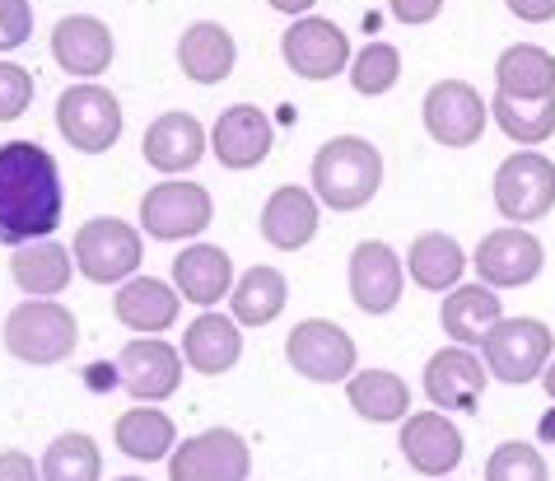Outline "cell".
<instances>
[{
	"instance_id": "cell-1",
	"label": "cell",
	"mask_w": 555,
	"mask_h": 481,
	"mask_svg": "<svg viewBox=\"0 0 555 481\" xmlns=\"http://www.w3.org/2000/svg\"><path fill=\"white\" fill-rule=\"evenodd\" d=\"M61 211H66V188L52 154L34 141L0 145V243L24 248L52 239Z\"/></svg>"
},
{
	"instance_id": "cell-2",
	"label": "cell",
	"mask_w": 555,
	"mask_h": 481,
	"mask_svg": "<svg viewBox=\"0 0 555 481\" xmlns=\"http://www.w3.org/2000/svg\"><path fill=\"white\" fill-rule=\"evenodd\" d=\"M383 188V154L364 136H332L313 154V197L327 211H360Z\"/></svg>"
},
{
	"instance_id": "cell-3",
	"label": "cell",
	"mask_w": 555,
	"mask_h": 481,
	"mask_svg": "<svg viewBox=\"0 0 555 481\" xmlns=\"http://www.w3.org/2000/svg\"><path fill=\"white\" fill-rule=\"evenodd\" d=\"M75 341H80V322L66 304L56 300H24L5 318V351L24 365H61L70 360Z\"/></svg>"
},
{
	"instance_id": "cell-4",
	"label": "cell",
	"mask_w": 555,
	"mask_h": 481,
	"mask_svg": "<svg viewBox=\"0 0 555 481\" xmlns=\"http://www.w3.org/2000/svg\"><path fill=\"white\" fill-rule=\"evenodd\" d=\"M75 271L94 286H127L135 267L145 257V243H141V229L127 225V220H113V215H99L75 229Z\"/></svg>"
},
{
	"instance_id": "cell-5",
	"label": "cell",
	"mask_w": 555,
	"mask_h": 481,
	"mask_svg": "<svg viewBox=\"0 0 555 481\" xmlns=\"http://www.w3.org/2000/svg\"><path fill=\"white\" fill-rule=\"evenodd\" d=\"M551 328L542 318H500L495 332L481 341L486 369L500 383H532L542 379V369L551 365Z\"/></svg>"
},
{
	"instance_id": "cell-6",
	"label": "cell",
	"mask_w": 555,
	"mask_h": 481,
	"mask_svg": "<svg viewBox=\"0 0 555 481\" xmlns=\"http://www.w3.org/2000/svg\"><path fill=\"white\" fill-rule=\"evenodd\" d=\"M56 131L66 136L75 150L85 154H103L117 145L121 136V103L113 99V89H103L94 80L70 85L56 99Z\"/></svg>"
},
{
	"instance_id": "cell-7",
	"label": "cell",
	"mask_w": 555,
	"mask_h": 481,
	"mask_svg": "<svg viewBox=\"0 0 555 481\" xmlns=\"http://www.w3.org/2000/svg\"><path fill=\"white\" fill-rule=\"evenodd\" d=\"M555 206V164L542 150H518L495 168V211L514 225L542 220Z\"/></svg>"
},
{
	"instance_id": "cell-8",
	"label": "cell",
	"mask_w": 555,
	"mask_h": 481,
	"mask_svg": "<svg viewBox=\"0 0 555 481\" xmlns=\"http://www.w3.org/2000/svg\"><path fill=\"white\" fill-rule=\"evenodd\" d=\"M285 360L313 383H346L354 375L360 351H354V341L341 322L304 318V322H295V332L285 337Z\"/></svg>"
},
{
	"instance_id": "cell-9",
	"label": "cell",
	"mask_w": 555,
	"mask_h": 481,
	"mask_svg": "<svg viewBox=\"0 0 555 481\" xmlns=\"http://www.w3.org/2000/svg\"><path fill=\"white\" fill-rule=\"evenodd\" d=\"M215 220V201L202 182H154L141 197V229L159 243L196 239Z\"/></svg>"
},
{
	"instance_id": "cell-10",
	"label": "cell",
	"mask_w": 555,
	"mask_h": 481,
	"mask_svg": "<svg viewBox=\"0 0 555 481\" xmlns=\"http://www.w3.org/2000/svg\"><path fill=\"white\" fill-rule=\"evenodd\" d=\"M481 286L490 290H514V286H528L542 276L546 267V248L532 229L522 225H504V229H490V235L476 243V257H472Z\"/></svg>"
},
{
	"instance_id": "cell-11",
	"label": "cell",
	"mask_w": 555,
	"mask_h": 481,
	"mask_svg": "<svg viewBox=\"0 0 555 481\" xmlns=\"http://www.w3.org/2000/svg\"><path fill=\"white\" fill-rule=\"evenodd\" d=\"M253 454L238 430H202L168 458V481H248Z\"/></svg>"
},
{
	"instance_id": "cell-12",
	"label": "cell",
	"mask_w": 555,
	"mask_h": 481,
	"mask_svg": "<svg viewBox=\"0 0 555 481\" xmlns=\"http://www.w3.org/2000/svg\"><path fill=\"white\" fill-rule=\"evenodd\" d=\"M425 131L429 141L449 145V150H467L481 141L486 122H490V103L476 94L467 80H439L425 94Z\"/></svg>"
},
{
	"instance_id": "cell-13",
	"label": "cell",
	"mask_w": 555,
	"mask_h": 481,
	"mask_svg": "<svg viewBox=\"0 0 555 481\" xmlns=\"http://www.w3.org/2000/svg\"><path fill=\"white\" fill-rule=\"evenodd\" d=\"M281 56H285L289 71L304 75V80H332V75L350 71V38L341 34V24L304 14V20H295L285 28Z\"/></svg>"
},
{
	"instance_id": "cell-14",
	"label": "cell",
	"mask_w": 555,
	"mask_h": 481,
	"mask_svg": "<svg viewBox=\"0 0 555 481\" xmlns=\"http://www.w3.org/2000/svg\"><path fill=\"white\" fill-rule=\"evenodd\" d=\"M117 383L145 407L168 402L182 383V355L164 337H135L117 355Z\"/></svg>"
},
{
	"instance_id": "cell-15",
	"label": "cell",
	"mask_w": 555,
	"mask_h": 481,
	"mask_svg": "<svg viewBox=\"0 0 555 481\" xmlns=\"http://www.w3.org/2000/svg\"><path fill=\"white\" fill-rule=\"evenodd\" d=\"M406 267L383 239H364L350 253V300L360 304V314H392L402 304Z\"/></svg>"
},
{
	"instance_id": "cell-16",
	"label": "cell",
	"mask_w": 555,
	"mask_h": 481,
	"mask_svg": "<svg viewBox=\"0 0 555 481\" xmlns=\"http://www.w3.org/2000/svg\"><path fill=\"white\" fill-rule=\"evenodd\" d=\"M271 145H275V127H271V117L261 113V107H253V103L224 107L220 122L210 127L215 160H220L224 168H234V174H243V168H257L271 154Z\"/></svg>"
},
{
	"instance_id": "cell-17",
	"label": "cell",
	"mask_w": 555,
	"mask_h": 481,
	"mask_svg": "<svg viewBox=\"0 0 555 481\" xmlns=\"http://www.w3.org/2000/svg\"><path fill=\"white\" fill-rule=\"evenodd\" d=\"M486 379H490V369L476 360L467 346H449V351L429 355L425 397L443 412H476L481 407V393H486Z\"/></svg>"
},
{
	"instance_id": "cell-18",
	"label": "cell",
	"mask_w": 555,
	"mask_h": 481,
	"mask_svg": "<svg viewBox=\"0 0 555 481\" xmlns=\"http://www.w3.org/2000/svg\"><path fill=\"white\" fill-rule=\"evenodd\" d=\"M113 28H107L103 20H94V14H66L56 28H52V56L61 71L80 75V80H94V75H103L107 66H113Z\"/></svg>"
},
{
	"instance_id": "cell-19",
	"label": "cell",
	"mask_w": 555,
	"mask_h": 481,
	"mask_svg": "<svg viewBox=\"0 0 555 481\" xmlns=\"http://www.w3.org/2000/svg\"><path fill=\"white\" fill-rule=\"evenodd\" d=\"M397 444L421 477H449L462 463V434L443 412H411Z\"/></svg>"
},
{
	"instance_id": "cell-20",
	"label": "cell",
	"mask_w": 555,
	"mask_h": 481,
	"mask_svg": "<svg viewBox=\"0 0 555 481\" xmlns=\"http://www.w3.org/2000/svg\"><path fill=\"white\" fill-rule=\"evenodd\" d=\"M206 150H210V136H206V127L192 113L154 117L150 131H145V141H141L145 164L159 168V174H188V168L202 164Z\"/></svg>"
},
{
	"instance_id": "cell-21",
	"label": "cell",
	"mask_w": 555,
	"mask_h": 481,
	"mask_svg": "<svg viewBox=\"0 0 555 481\" xmlns=\"http://www.w3.org/2000/svg\"><path fill=\"white\" fill-rule=\"evenodd\" d=\"M322 225V201L308 188H275L261 206V239L281 253H295V248L313 243Z\"/></svg>"
},
{
	"instance_id": "cell-22",
	"label": "cell",
	"mask_w": 555,
	"mask_h": 481,
	"mask_svg": "<svg viewBox=\"0 0 555 481\" xmlns=\"http://www.w3.org/2000/svg\"><path fill=\"white\" fill-rule=\"evenodd\" d=\"M178 308H182V294L159 281V276H131L127 286H117L113 294V314L121 328L131 332H168L178 322Z\"/></svg>"
},
{
	"instance_id": "cell-23",
	"label": "cell",
	"mask_w": 555,
	"mask_h": 481,
	"mask_svg": "<svg viewBox=\"0 0 555 481\" xmlns=\"http://www.w3.org/2000/svg\"><path fill=\"white\" fill-rule=\"evenodd\" d=\"M173 290L182 294V300L215 308L229 290H234V262H229V253L215 248V243L182 248V253L173 257Z\"/></svg>"
},
{
	"instance_id": "cell-24",
	"label": "cell",
	"mask_w": 555,
	"mask_h": 481,
	"mask_svg": "<svg viewBox=\"0 0 555 481\" xmlns=\"http://www.w3.org/2000/svg\"><path fill=\"white\" fill-rule=\"evenodd\" d=\"M234 61H238V48H234V34L215 20H202L192 24L188 34L178 42V66L188 75L192 85H220L234 75Z\"/></svg>"
},
{
	"instance_id": "cell-25",
	"label": "cell",
	"mask_w": 555,
	"mask_h": 481,
	"mask_svg": "<svg viewBox=\"0 0 555 481\" xmlns=\"http://www.w3.org/2000/svg\"><path fill=\"white\" fill-rule=\"evenodd\" d=\"M243 355V332L234 318L206 308L202 318H192V328L182 332V360H188L196 375H224L234 369Z\"/></svg>"
},
{
	"instance_id": "cell-26",
	"label": "cell",
	"mask_w": 555,
	"mask_h": 481,
	"mask_svg": "<svg viewBox=\"0 0 555 481\" xmlns=\"http://www.w3.org/2000/svg\"><path fill=\"white\" fill-rule=\"evenodd\" d=\"M70 271H75V253L56 239L24 243V248H14V257H10L14 286H20L24 294H34V300H52V294H61L70 286Z\"/></svg>"
},
{
	"instance_id": "cell-27",
	"label": "cell",
	"mask_w": 555,
	"mask_h": 481,
	"mask_svg": "<svg viewBox=\"0 0 555 481\" xmlns=\"http://www.w3.org/2000/svg\"><path fill=\"white\" fill-rule=\"evenodd\" d=\"M504 318V304H500V294L490 290V286H457L449 290V300H443L439 308V322H443V332H449L457 346H481V341L495 332V322Z\"/></svg>"
},
{
	"instance_id": "cell-28",
	"label": "cell",
	"mask_w": 555,
	"mask_h": 481,
	"mask_svg": "<svg viewBox=\"0 0 555 481\" xmlns=\"http://www.w3.org/2000/svg\"><path fill=\"white\" fill-rule=\"evenodd\" d=\"M495 85L504 99H528V103L555 99V56L537 48V42H514L495 61Z\"/></svg>"
},
{
	"instance_id": "cell-29",
	"label": "cell",
	"mask_w": 555,
	"mask_h": 481,
	"mask_svg": "<svg viewBox=\"0 0 555 481\" xmlns=\"http://www.w3.org/2000/svg\"><path fill=\"white\" fill-rule=\"evenodd\" d=\"M406 271L411 281L421 290H457L462 271H467V253H462V243L453 235H443V229H429V235H421L411 243L406 253Z\"/></svg>"
},
{
	"instance_id": "cell-30",
	"label": "cell",
	"mask_w": 555,
	"mask_h": 481,
	"mask_svg": "<svg viewBox=\"0 0 555 481\" xmlns=\"http://www.w3.org/2000/svg\"><path fill=\"white\" fill-rule=\"evenodd\" d=\"M346 397L364 421H378V426L406 421V407H411V388L402 375H392V369H360V375H350Z\"/></svg>"
},
{
	"instance_id": "cell-31",
	"label": "cell",
	"mask_w": 555,
	"mask_h": 481,
	"mask_svg": "<svg viewBox=\"0 0 555 481\" xmlns=\"http://www.w3.org/2000/svg\"><path fill=\"white\" fill-rule=\"evenodd\" d=\"M285 300H289V281L275 267H253L243 271L234 290H229V304H234V322L243 328H267L285 314Z\"/></svg>"
},
{
	"instance_id": "cell-32",
	"label": "cell",
	"mask_w": 555,
	"mask_h": 481,
	"mask_svg": "<svg viewBox=\"0 0 555 481\" xmlns=\"http://www.w3.org/2000/svg\"><path fill=\"white\" fill-rule=\"evenodd\" d=\"M113 440H117L121 454L135 458V463H159V458H173L178 426L168 421L159 407H131L127 416H117Z\"/></svg>"
},
{
	"instance_id": "cell-33",
	"label": "cell",
	"mask_w": 555,
	"mask_h": 481,
	"mask_svg": "<svg viewBox=\"0 0 555 481\" xmlns=\"http://www.w3.org/2000/svg\"><path fill=\"white\" fill-rule=\"evenodd\" d=\"M103 477V454L85 430L56 434L52 448L42 454V481H99Z\"/></svg>"
},
{
	"instance_id": "cell-34",
	"label": "cell",
	"mask_w": 555,
	"mask_h": 481,
	"mask_svg": "<svg viewBox=\"0 0 555 481\" xmlns=\"http://www.w3.org/2000/svg\"><path fill=\"white\" fill-rule=\"evenodd\" d=\"M490 113H495L500 131L508 141L518 145H542L555 136V99H542V103H528V99H504L495 94L490 99Z\"/></svg>"
},
{
	"instance_id": "cell-35",
	"label": "cell",
	"mask_w": 555,
	"mask_h": 481,
	"mask_svg": "<svg viewBox=\"0 0 555 481\" xmlns=\"http://www.w3.org/2000/svg\"><path fill=\"white\" fill-rule=\"evenodd\" d=\"M397 80H402V52H397L392 42H369L360 56H350V85H354V94L378 99V94H388Z\"/></svg>"
},
{
	"instance_id": "cell-36",
	"label": "cell",
	"mask_w": 555,
	"mask_h": 481,
	"mask_svg": "<svg viewBox=\"0 0 555 481\" xmlns=\"http://www.w3.org/2000/svg\"><path fill=\"white\" fill-rule=\"evenodd\" d=\"M486 481H551V472H546V458L537 454L532 444L514 440V444H500L495 454H490Z\"/></svg>"
},
{
	"instance_id": "cell-37",
	"label": "cell",
	"mask_w": 555,
	"mask_h": 481,
	"mask_svg": "<svg viewBox=\"0 0 555 481\" xmlns=\"http://www.w3.org/2000/svg\"><path fill=\"white\" fill-rule=\"evenodd\" d=\"M28 103H34V71L14 66V61H0V122L24 117Z\"/></svg>"
},
{
	"instance_id": "cell-38",
	"label": "cell",
	"mask_w": 555,
	"mask_h": 481,
	"mask_svg": "<svg viewBox=\"0 0 555 481\" xmlns=\"http://www.w3.org/2000/svg\"><path fill=\"white\" fill-rule=\"evenodd\" d=\"M34 34V0H0V52L24 48Z\"/></svg>"
},
{
	"instance_id": "cell-39",
	"label": "cell",
	"mask_w": 555,
	"mask_h": 481,
	"mask_svg": "<svg viewBox=\"0 0 555 481\" xmlns=\"http://www.w3.org/2000/svg\"><path fill=\"white\" fill-rule=\"evenodd\" d=\"M388 10H392V20L421 28V24H429V20H439L443 0H388Z\"/></svg>"
},
{
	"instance_id": "cell-40",
	"label": "cell",
	"mask_w": 555,
	"mask_h": 481,
	"mask_svg": "<svg viewBox=\"0 0 555 481\" xmlns=\"http://www.w3.org/2000/svg\"><path fill=\"white\" fill-rule=\"evenodd\" d=\"M0 481H42V468H34V458L20 454V448H5L0 454Z\"/></svg>"
},
{
	"instance_id": "cell-41",
	"label": "cell",
	"mask_w": 555,
	"mask_h": 481,
	"mask_svg": "<svg viewBox=\"0 0 555 481\" xmlns=\"http://www.w3.org/2000/svg\"><path fill=\"white\" fill-rule=\"evenodd\" d=\"M504 5L514 10L522 24H546V20H555V0H504Z\"/></svg>"
},
{
	"instance_id": "cell-42",
	"label": "cell",
	"mask_w": 555,
	"mask_h": 481,
	"mask_svg": "<svg viewBox=\"0 0 555 481\" xmlns=\"http://www.w3.org/2000/svg\"><path fill=\"white\" fill-rule=\"evenodd\" d=\"M267 5H271V10H281V14H299V20H304V14L313 10L318 0H267Z\"/></svg>"
},
{
	"instance_id": "cell-43",
	"label": "cell",
	"mask_w": 555,
	"mask_h": 481,
	"mask_svg": "<svg viewBox=\"0 0 555 481\" xmlns=\"http://www.w3.org/2000/svg\"><path fill=\"white\" fill-rule=\"evenodd\" d=\"M542 383H546V393H551V402H555V360L542 369Z\"/></svg>"
},
{
	"instance_id": "cell-44",
	"label": "cell",
	"mask_w": 555,
	"mask_h": 481,
	"mask_svg": "<svg viewBox=\"0 0 555 481\" xmlns=\"http://www.w3.org/2000/svg\"><path fill=\"white\" fill-rule=\"evenodd\" d=\"M117 481H141V477H117Z\"/></svg>"
}]
</instances>
